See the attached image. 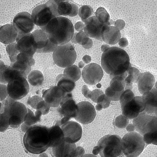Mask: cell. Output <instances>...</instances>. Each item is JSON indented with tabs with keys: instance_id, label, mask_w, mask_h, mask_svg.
Listing matches in <instances>:
<instances>
[{
	"instance_id": "obj_23",
	"label": "cell",
	"mask_w": 157,
	"mask_h": 157,
	"mask_svg": "<svg viewBox=\"0 0 157 157\" xmlns=\"http://www.w3.org/2000/svg\"><path fill=\"white\" fill-rule=\"evenodd\" d=\"M102 40L106 43L114 45L118 43L121 37L120 31L115 26L105 24L101 34Z\"/></svg>"
},
{
	"instance_id": "obj_54",
	"label": "cell",
	"mask_w": 157,
	"mask_h": 157,
	"mask_svg": "<svg viewBox=\"0 0 157 157\" xmlns=\"http://www.w3.org/2000/svg\"><path fill=\"white\" fill-rule=\"evenodd\" d=\"M119 45L122 47H125L128 46V42L127 39L125 38H122L118 41Z\"/></svg>"
},
{
	"instance_id": "obj_24",
	"label": "cell",
	"mask_w": 157,
	"mask_h": 157,
	"mask_svg": "<svg viewBox=\"0 0 157 157\" xmlns=\"http://www.w3.org/2000/svg\"><path fill=\"white\" fill-rule=\"evenodd\" d=\"M0 42L5 44L13 43L16 40L18 31L12 24H7L0 27Z\"/></svg>"
},
{
	"instance_id": "obj_11",
	"label": "cell",
	"mask_w": 157,
	"mask_h": 157,
	"mask_svg": "<svg viewBox=\"0 0 157 157\" xmlns=\"http://www.w3.org/2000/svg\"><path fill=\"white\" fill-rule=\"evenodd\" d=\"M60 107L58 111L64 117L60 124L63 125L71 118L75 117L77 111V105L72 98L71 92H66L62 99L60 103Z\"/></svg>"
},
{
	"instance_id": "obj_56",
	"label": "cell",
	"mask_w": 157,
	"mask_h": 157,
	"mask_svg": "<svg viewBox=\"0 0 157 157\" xmlns=\"http://www.w3.org/2000/svg\"><path fill=\"white\" fill-rule=\"evenodd\" d=\"M82 60L84 63L88 64L91 62V58L90 56L86 55L82 58Z\"/></svg>"
},
{
	"instance_id": "obj_33",
	"label": "cell",
	"mask_w": 157,
	"mask_h": 157,
	"mask_svg": "<svg viewBox=\"0 0 157 157\" xmlns=\"http://www.w3.org/2000/svg\"><path fill=\"white\" fill-rule=\"evenodd\" d=\"M57 5V11L59 16L69 15L71 10V4L63 0H54Z\"/></svg>"
},
{
	"instance_id": "obj_58",
	"label": "cell",
	"mask_w": 157,
	"mask_h": 157,
	"mask_svg": "<svg viewBox=\"0 0 157 157\" xmlns=\"http://www.w3.org/2000/svg\"><path fill=\"white\" fill-rule=\"evenodd\" d=\"M109 47H110L109 45L107 44H103L101 47V50L102 52H104L106 49Z\"/></svg>"
},
{
	"instance_id": "obj_42",
	"label": "cell",
	"mask_w": 157,
	"mask_h": 157,
	"mask_svg": "<svg viewBox=\"0 0 157 157\" xmlns=\"http://www.w3.org/2000/svg\"><path fill=\"white\" fill-rule=\"evenodd\" d=\"M9 126V119L4 113L0 114V131H4Z\"/></svg>"
},
{
	"instance_id": "obj_62",
	"label": "cell",
	"mask_w": 157,
	"mask_h": 157,
	"mask_svg": "<svg viewBox=\"0 0 157 157\" xmlns=\"http://www.w3.org/2000/svg\"><path fill=\"white\" fill-rule=\"evenodd\" d=\"M101 86V85H100V84H98L96 86H97L98 88H99L100 87V86Z\"/></svg>"
},
{
	"instance_id": "obj_21",
	"label": "cell",
	"mask_w": 157,
	"mask_h": 157,
	"mask_svg": "<svg viewBox=\"0 0 157 157\" xmlns=\"http://www.w3.org/2000/svg\"><path fill=\"white\" fill-rule=\"evenodd\" d=\"M142 96L145 105L144 111L148 114L157 116V90L154 87Z\"/></svg>"
},
{
	"instance_id": "obj_47",
	"label": "cell",
	"mask_w": 157,
	"mask_h": 157,
	"mask_svg": "<svg viewBox=\"0 0 157 157\" xmlns=\"http://www.w3.org/2000/svg\"><path fill=\"white\" fill-rule=\"evenodd\" d=\"M8 95L7 87L4 84H0V101L4 100Z\"/></svg>"
},
{
	"instance_id": "obj_46",
	"label": "cell",
	"mask_w": 157,
	"mask_h": 157,
	"mask_svg": "<svg viewBox=\"0 0 157 157\" xmlns=\"http://www.w3.org/2000/svg\"><path fill=\"white\" fill-rule=\"evenodd\" d=\"M124 82L125 84L124 89L131 90L133 88V83L132 76L130 75L127 74V76L124 80Z\"/></svg>"
},
{
	"instance_id": "obj_8",
	"label": "cell",
	"mask_w": 157,
	"mask_h": 157,
	"mask_svg": "<svg viewBox=\"0 0 157 157\" xmlns=\"http://www.w3.org/2000/svg\"><path fill=\"white\" fill-rule=\"evenodd\" d=\"M76 53L74 46L70 43L58 45L53 54L55 63L62 68L69 67L74 63L76 59Z\"/></svg>"
},
{
	"instance_id": "obj_5",
	"label": "cell",
	"mask_w": 157,
	"mask_h": 157,
	"mask_svg": "<svg viewBox=\"0 0 157 157\" xmlns=\"http://www.w3.org/2000/svg\"><path fill=\"white\" fill-rule=\"evenodd\" d=\"M3 108V113L8 117L11 127H18L26 120L28 113L27 108L9 96L5 100Z\"/></svg>"
},
{
	"instance_id": "obj_25",
	"label": "cell",
	"mask_w": 157,
	"mask_h": 157,
	"mask_svg": "<svg viewBox=\"0 0 157 157\" xmlns=\"http://www.w3.org/2000/svg\"><path fill=\"white\" fill-rule=\"evenodd\" d=\"M154 76L149 72H145L141 73L136 83L138 90L143 95L150 90L155 84Z\"/></svg>"
},
{
	"instance_id": "obj_48",
	"label": "cell",
	"mask_w": 157,
	"mask_h": 157,
	"mask_svg": "<svg viewBox=\"0 0 157 157\" xmlns=\"http://www.w3.org/2000/svg\"><path fill=\"white\" fill-rule=\"evenodd\" d=\"M42 99H43L39 96H34L30 99V105L34 108L35 109L37 104Z\"/></svg>"
},
{
	"instance_id": "obj_6",
	"label": "cell",
	"mask_w": 157,
	"mask_h": 157,
	"mask_svg": "<svg viewBox=\"0 0 157 157\" xmlns=\"http://www.w3.org/2000/svg\"><path fill=\"white\" fill-rule=\"evenodd\" d=\"M32 17L34 23L40 27L46 26L53 18L59 16L57 5L54 0H49L33 10Z\"/></svg>"
},
{
	"instance_id": "obj_4",
	"label": "cell",
	"mask_w": 157,
	"mask_h": 157,
	"mask_svg": "<svg viewBox=\"0 0 157 157\" xmlns=\"http://www.w3.org/2000/svg\"><path fill=\"white\" fill-rule=\"evenodd\" d=\"M121 138L115 135H107L101 137L93 149L95 155L101 157H117L123 154L121 148Z\"/></svg>"
},
{
	"instance_id": "obj_2",
	"label": "cell",
	"mask_w": 157,
	"mask_h": 157,
	"mask_svg": "<svg viewBox=\"0 0 157 157\" xmlns=\"http://www.w3.org/2000/svg\"><path fill=\"white\" fill-rule=\"evenodd\" d=\"M40 28L46 33L50 40L57 45L68 43L74 34V28L71 21L61 16L53 18L46 26Z\"/></svg>"
},
{
	"instance_id": "obj_39",
	"label": "cell",
	"mask_w": 157,
	"mask_h": 157,
	"mask_svg": "<svg viewBox=\"0 0 157 157\" xmlns=\"http://www.w3.org/2000/svg\"><path fill=\"white\" fill-rule=\"evenodd\" d=\"M144 140L147 144L157 145V131L146 134L143 136Z\"/></svg>"
},
{
	"instance_id": "obj_18",
	"label": "cell",
	"mask_w": 157,
	"mask_h": 157,
	"mask_svg": "<svg viewBox=\"0 0 157 157\" xmlns=\"http://www.w3.org/2000/svg\"><path fill=\"white\" fill-rule=\"evenodd\" d=\"M82 20L84 23V32L88 37L103 41L101 34L104 24L100 23L95 16L90 17L86 20Z\"/></svg>"
},
{
	"instance_id": "obj_34",
	"label": "cell",
	"mask_w": 157,
	"mask_h": 157,
	"mask_svg": "<svg viewBox=\"0 0 157 157\" xmlns=\"http://www.w3.org/2000/svg\"><path fill=\"white\" fill-rule=\"evenodd\" d=\"M96 17L101 23L111 26L110 22V16L106 9L102 7L98 8L95 12Z\"/></svg>"
},
{
	"instance_id": "obj_19",
	"label": "cell",
	"mask_w": 157,
	"mask_h": 157,
	"mask_svg": "<svg viewBox=\"0 0 157 157\" xmlns=\"http://www.w3.org/2000/svg\"><path fill=\"white\" fill-rule=\"evenodd\" d=\"M66 93L58 86H55L44 90L42 97L51 107H57L60 105L62 98Z\"/></svg>"
},
{
	"instance_id": "obj_52",
	"label": "cell",
	"mask_w": 157,
	"mask_h": 157,
	"mask_svg": "<svg viewBox=\"0 0 157 157\" xmlns=\"http://www.w3.org/2000/svg\"><path fill=\"white\" fill-rule=\"evenodd\" d=\"M85 27L84 24L82 22L78 21L74 25L75 29L77 31H83Z\"/></svg>"
},
{
	"instance_id": "obj_9",
	"label": "cell",
	"mask_w": 157,
	"mask_h": 157,
	"mask_svg": "<svg viewBox=\"0 0 157 157\" xmlns=\"http://www.w3.org/2000/svg\"><path fill=\"white\" fill-rule=\"evenodd\" d=\"M133 123L136 131L142 136L157 131V116L148 114L144 111L133 119Z\"/></svg>"
},
{
	"instance_id": "obj_51",
	"label": "cell",
	"mask_w": 157,
	"mask_h": 157,
	"mask_svg": "<svg viewBox=\"0 0 157 157\" xmlns=\"http://www.w3.org/2000/svg\"><path fill=\"white\" fill-rule=\"evenodd\" d=\"M91 92L86 85H84L83 86L82 88V92L86 98H88V96Z\"/></svg>"
},
{
	"instance_id": "obj_14",
	"label": "cell",
	"mask_w": 157,
	"mask_h": 157,
	"mask_svg": "<svg viewBox=\"0 0 157 157\" xmlns=\"http://www.w3.org/2000/svg\"><path fill=\"white\" fill-rule=\"evenodd\" d=\"M77 105V112L74 118L78 122L84 125L93 121L96 115L94 106L87 101L81 102Z\"/></svg>"
},
{
	"instance_id": "obj_59",
	"label": "cell",
	"mask_w": 157,
	"mask_h": 157,
	"mask_svg": "<svg viewBox=\"0 0 157 157\" xmlns=\"http://www.w3.org/2000/svg\"><path fill=\"white\" fill-rule=\"evenodd\" d=\"M96 109L98 111H100L103 108L102 105L99 104H97L95 106Z\"/></svg>"
},
{
	"instance_id": "obj_22",
	"label": "cell",
	"mask_w": 157,
	"mask_h": 157,
	"mask_svg": "<svg viewBox=\"0 0 157 157\" xmlns=\"http://www.w3.org/2000/svg\"><path fill=\"white\" fill-rule=\"evenodd\" d=\"M19 77L27 78L26 74L22 72L12 69L10 66L5 65L0 61V83H8L11 80Z\"/></svg>"
},
{
	"instance_id": "obj_55",
	"label": "cell",
	"mask_w": 157,
	"mask_h": 157,
	"mask_svg": "<svg viewBox=\"0 0 157 157\" xmlns=\"http://www.w3.org/2000/svg\"><path fill=\"white\" fill-rule=\"evenodd\" d=\"M93 45V41L89 38L87 42L84 45L82 46L84 48L88 49L91 48Z\"/></svg>"
},
{
	"instance_id": "obj_12",
	"label": "cell",
	"mask_w": 157,
	"mask_h": 157,
	"mask_svg": "<svg viewBox=\"0 0 157 157\" xmlns=\"http://www.w3.org/2000/svg\"><path fill=\"white\" fill-rule=\"evenodd\" d=\"M121 106L122 114L129 119L136 117L145 108L142 96H134Z\"/></svg>"
},
{
	"instance_id": "obj_38",
	"label": "cell",
	"mask_w": 157,
	"mask_h": 157,
	"mask_svg": "<svg viewBox=\"0 0 157 157\" xmlns=\"http://www.w3.org/2000/svg\"><path fill=\"white\" fill-rule=\"evenodd\" d=\"M129 122V119L123 115H120L116 117L115 120L116 126L119 128L126 127Z\"/></svg>"
},
{
	"instance_id": "obj_1",
	"label": "cell",
	"mask_w": 157,
	"mask_h": 157,
	"mask_svg": "<svg viewBox=\"0 0 157 157\" xmlns=\"http://www.w3.org/2000/svg\"><path fill=\"white\" fill-rule=\"evenodd\" d=\"M129 56L124 50L116 46L109 47L102 53L101 59L102 68L113 77L125 72L131 66Z\"/></svg>"
},
{
	"instance_id": "obj_44",
	"label": "cell",
	"mask_w": 157,
	"mask_h": 157,
	"mask_svg": "<svg viewBox=\"0 0 157 157\" xmlns=\"http://www.w3.org/2000/svg\"><path fill=\"white\" fill-rule=\"evenodd\" d=\"M127 74L131 75L133 77V83H136L141 74L139 70L135 67H129L127 71Z\"/></svg>"
},
{
	"instance_id": "obj_43",
	"label": "cell",
	"mask_w": 157,
	"mask_h": 157,
	"mask_svg": "<svg viewBox=\"0 0 157 157\" xmlns=\"http://www.w3.org/2000/svg\"><path fill=\"white\" fill-rule=\"evenodd\" d=\"M57 46V45L52 43L49 40L45 47L41 49H37L36 52L38 53H45L53 52Z\"/></svg>"
},
{
	"instance_id": "obj_30",
	"label": "cell",
	"mask_w": 157,
	"mask_h": 157,
	"mask_svg": "<svg viewBox=\"0 0 157 157\" xmlns=\"http://www.w3.org/2000/svg\"><path fill=\"white\" fill-rule=\"evenodd\" d=\"M27 80L30 84L32 86H36L41 85L44 80L42 73L37 70L31 71L28 75Z\"/></svg>"
},
{
	"instance_id": "obj_10",
	"label": "cell",
	"mask_w": 157,
	"mask_h": 157,
	"mask_svg": "<svg viewBox=\"0 0 157 157\" xmlns=\"http://www.w3.org/2000/svg\"><path fill=\"white\" fill-rule=\"evenodd\" d=\"M26 79L22 77L14 78L9 82L7 87L8 96L15 100H20L28 93L30 87Z\"/></svg>"
},
{
	"instance_id": "obj_45",
	"label": "cell",
	"mask_w": 157,
	"mask_h": 157,
	"mask_svg": "<svg viewBox=\"0 0 157 157\" xmlns=\"http://www.w3.org/2000/svg\"><path fill=\"white\" fill-rule=\"evenodd\" d=\"M104 93L100 89H95L91 91L88 96V98H90L93 102L96 103L97 100L99 96Z\"/></svg>"
},
{
	"instance_id": "obj_37",
	"label": "cell",
	"mask_w": 157,
	"mask_h": 157,
	"mask_svg": "<svg viewBox=\"0 0 157 157\" xmlns=\"http://www.w3.org/2000/svg\"><path fill=\"white\" fill-rule=\"evenodd\" d=\"M125 90L120 92H115L108 87L105 90V94L111 101H117L119 100L120 96Z\"/></svg>"
},
{
	"instance_id": "obj_31",
	"label": "cell",
	"mask_w": 157,
	"mask_h": 157,
	"mask_svg": "<svg viewBox=\"0 0 157 157\" xmlns=\"http://www.w3.org/2000/svg\"><path fill=\"white\" fill-rule=\"evenodd\" d=\"M63 74L75 82L80 78L81 73L80 68L78 66L72 65L64 69Z\"/></svg>"
},
{
	"instance_id": "obj_35",
	"label": "cell",
	"mask_w": 157,
	"mask_h": 157,
	"mask_svg": "<svg viewBox=\"0 0 157 157\" xmlns=\"http://www.w3.org/2000/svg\"><path fill=\"white\" fill-rule=\"evenodd\" d=\"M6 49L11 63L15 62L17 56L20 53L17 48V43H13L8 45Z\"/></svg>"
},
{
	"instance_id": "obj_15",
	"label": "cell",
	"mask_w": 157,
	"mask_h": 157,
	"mask_svg": "<svg viewBox=\"0 0 157 157\" xmlns=\"http://www.w3.org/2000/svg\"><path fill=\"white\" fill-rule=\"evenodd\" d=\"M16 41L17 48L20 53L27 54L33 57L37 48L32 33L24 34H18Z\"/></svg>"
},
{
	"instance_id": "obj_7",
	"label": "cell",
	"mask_w": 157,
	"mask_h": 157,
	"mask_svg": "<svg viewBox=\"0 0 157 157\" xmlns=\"http://www.w3.org/2000/svg\"><path fill=\"white\" fill-rule=\"evenodd\" d=\"M123 154L127 157H137L143 151L145 145L142 135L136 132L125 134L121 142Z\"/></svg>"
},
{
	"instance_id": "obj_40",
	"label": "cell",
	"mask_w": 157,
	"mask_h": 157,
	"mask_svg": "<svg viewBox=\"0 0 157 157\" xmlns=\"http://www.w3.org/2000/svg\"><path fill=\"white\" fill-rule=\"evenodd\" d=\"M132 91L130 90H124L121 95L119 101L121 105H122L128 100H131L134 97Z\"/></svg>"
},
{
	"instance_id": "obj_13",
	"label": "cell",
	"mask_w": 157,
	"mask_h": 157,
	"mask_svg": "<svg viewBox=\"0 0 157 157\" xmlns=\"http://www.w3.org/2000/svg\"><path fill=\"white\" fill-rule=\"evenodd\" d=\"M104 75L101 66L95 63H90L83 69L81 75L83 80L87 84L94 85L99 83Z\"/></svg>"
},
{
	"instance_id": "obj_27",
	"label": "cell",
	"mask_w": 157,
	"mask_h": 157,
	"mask_svg": "<svg viewBox=\"0 0 157 157\" xmlns=\"http://www.w3.org/2000/svg\"><path fill=\"white\" fill-rule=\"evenodd\" d=\"M56 82L57 86L66 92H71L75 86V82L63 74H59L57 76Z\"/></svg>"
},
{
	"instance_id": "obj_32",
	"label": "cell",
	"mask_w": 157,
	"mask_h": 157,
	"mask_svg": "<svg viewBox=\"0 0 157 157\" xmlns=\"http://www.w3.org/2000/svg\"><path fill=\"white\" fill-rule=\"evenodd\" d=\"M10 66L12 69L24 73L27 76L31 71L32 66L29 63L21 61L11 63Z\"/></svg>"
},
{
	"instance_id": "obj_20",
	"label": "cell",
	"mask_w": 157,
	"mask_h": 157,
	"mask_svg": "<svg viewBox=\"0 0 157 157\" xmlns=\"http://www.w3.org/2000/svg\"><path fill=\"white\" fill-rule=\"evenodd\" d=\"M52 150L56 157L77 156V148L75 143H68L64 139L58 145L53 148Z\"/></svg>"
},
{
	"instance_id": "obj_17",
	"label": "cell",
	"mask_w": 157,
	"mask_h": 157,
	"mask_svg": "<svg viewBox=\"0 0 157 157\" xmlns=\"http://www.w3.org/2000/svg\"><path fill=\"white\" fill-rule=\"evenodd\" d=\"M61 127L64 135V139L66 142L70 143H75L80 140L82 134V129L78 123L73 121H68Z\"/></svg>"
},
{
	"instance_id": "obj_50",
	"label": "cell",
	"mask_w": 157,
	"mask_h": 157,
	"mask_svg": "<svg viewBox=\"0 0 157 157\" xmlns=\"http://www.w3.org/2000/svg\"><path fill=\"white\" fill-rule=\"evenodd\" d=\"M71 10L69 16L70 17H73L77 15L78 12V8L77 6L75 4L71 3Z\"/></svg>"
},
{
	"instance_id": "obj_26",
	"label": "cell",
	"mask_w": 157,
	"mask_h": 157,
	"mask_svg": "<svg viewBox=\"0 0 157 157\" xmlns=\"http://www.w3.org/2000/svg\"><path fill=\"white\" fill-rule=\"evenodd\" d=\"M48 131L50 147L53 148L57 146L64 139L63 132L58 125L49 128Z\"/></svg>"
},
{
	"instance_id": "obj_28",
	"label": "cell",
	"mask_w": 157,
	"mask_h": 157,
	"mask_svg": "<svg viewBox=\"0 0 157 157\" xmlns=\"http://www.w3.org/2000/svg\"><path fill=\"white\" fill-rule=\"evenodd\" d=\"M127 75L126 71L123 74L113 77L110 83L109 86L111 89L114 91L118 92L125 90L124 80Z\"/></svg>"
},
{
	"instance_id": "obj_60",
	"label": "cell",
	"mask_w": 157,
	"mask_h": 157,
	"mask_svg": "<svg viewBox=\"0 0 157 157\" xmlns=\"http://www.w3.org/2000/svg\"><path fill=\"white\" fill-rule=\"evenodd\" d=\"M78 67L80 68H82L83 67L85 66V64L83 61H80L78 63Z\"/></svg>"
},
{
	"instance_id": "obj_36",
	"label": "cell",
	"mask_w": 157,
	"mask_h": 157,
	"mask_svg": "<svg viewBox=\"0 0 157 157\" xmlns=\"http://www.w3.org/2000/svg\"><path fill=\"white\" fill-rule=\"evenodd\" d=\"M93 12V10L90 6L84 5L80 8L78 15L82 20H86L90 17Z\"/></svg>"
},
{
	"instance_id": "obj_57",
	"label": "cell",
	"mask_w": 157,
	"mask_h": 157,
	"mask_svg": "<svg viewBox=\"0 0 157 157\" xmlns=\"http://www.w3.org/2000/svg\"><path fill=\"white\" fill-rule=\"evenodd\" d=\"M126 129L127 131L129 132L133 131L135 129L134 126L131 123H130L126 127Z\"/></svg>"
},
{
	"instance_id": "obj_49",
	"label": "cell",
	"mask_w": 157,
	"mask_h": 157,
	"mask_svg": "<svg viewBox=\"0 0 157 157\" xmlns=\"http://www.w3.org/2000/svg\"><path fill=\"white\" fill-rule=\"evenodd\" d=\"M125 21L121 19H118L114 22L115 27L117 28L119 30H122L125 26Z\"/></svg>"
},
{
	"instance_id": "obj_41",
	"label": "cell",
	"mask_w": 157,
	"mask_h": 157,
	"mask_svg": "<svg viewBox=\"0 0 157 157\" xmlns=\"http://www.w3.org/2000/svg\"><path fill=\"white\" fill-rule=\"evenodd\" d=\"M89 38V37L83 31L77 33L75 36V40L76 43L82 46L85 44Z\"/></svg>"
},
{
	"instance_id": "obj_29",
	"label": "cell",
	"mask_w": 157,
	"mask_h": 157,
	"mask_svg": "<svg viewBox=\"0 0 157 157\" xmlns=\"http://www.w3.org/2000/svg\"><path fill=\"white\" fill-rule=\"evenodd\" d=\"M32 33L34 36L37 49H42L46 46L49 40L45 32L42 30H36Z\"/></svg>"
},
{
	"instance_id": "obj_53",
	"label": "cell",
	"mask_w": 157,
	"mask_h": 157,
	"mask_svg": "<svg viewBox=\"0 0 157 157\" xmlns=\"http://www.w3.org/2000/svg\"><path fill=\"white\" fill-rule=\"evenodd\" d=\"M111 101L110 100L106 95L104 100L99 104L102 105L103 108L104 109L109 106Z\"/></svg>"
},
{
	"instance_id": "obj_16",
	"label": "cell",
	"mask_w": 157,
	"mask_h": 157,
	"mask_svg": "<svg viewBox=\"0 0 157 157\" xmlns=\"http://www.w3.org/2000/svg\"><path fill=\"white\" fill-rule=\"evenodd\" d=\"M13 25L18 31V34H26L34 29L35 24L31 15L28 12H20L14 17Z\"/></svg>"
},
{
	"instance_id": "obj_61",
	"label": "cell",
	"mask_w": 157,
	"mask_h": 157,
	"mask_svg": "<svg viewBox=\"0 0 157 157\" xmlns=\"http://www.w3.org/2000/svg\"><path fill=\"white\" fill-rule=\"evenodd\" d=\"M77 32L74 33L73 36L71 40V42L75 44H76L75 40V36L77 34Z\"/></svg>"
},
{
	"instance_id": "obj_3",
	"label": "cell",
	"mask_w": 157,
	"mask_h": 157,
	"mask_svg": "<svg viewBox=\"0 0 157 157\" xmlns=\"http://www.w3.org/2000/svg\"><path fill=\"white\" fill-rule=\"evenodd\" d=\"M49 128L40 125H33L26 131L23 138L24 146L29 152L40 154L49 147Z\"/></svg>"
}]
</instances>
